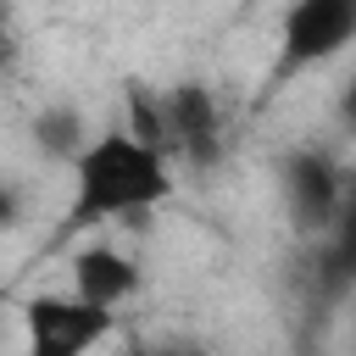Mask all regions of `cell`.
Segmentation results:
<instances>
[{"instance_id": "cell-8", "label": "cell", "mask_w": 356, "mask_h": 356, "mask_svg": "<svg viewBox=\"0 0 356 356\" xmlns=\"http://www.w3.org/2000/svg\"><path fill=\"white\" fill-rule=\"evenodd\" d=\"M28 134H33V145H39L50 161H67V167H72V161L83 156V145L95 139V134H89V122H83V111H78V106H67V100L44 106V111L28 122Z\"/></svg>"}, {"instance_id": "cell-6", "label": "cell", "mask_w": 356, "mask_h": 356, "mask_svg": "<svg viewBox=\"0 0 356 356\" xmlns=\"http://www.w3.org/2000/svg\"><path fill=\"white\" fill-rule=\"evenodd\" d=\"M139 261L128 256V250H117V245H83L78 256H72V278H67V289L78 295V300H89V306H106V312H117L122 300H134L139 295Z\"/></svg>"}, {"instance_id": "cell-7", "label": "cell", "mask_w": 356, "mask_h": 356, "mask_svg": "<svg viewBox=\"0 0 356 356\" xmlns=\"http://www.w3.org/2000/svg\"><path fill=\"white\" fill-rule=\"evenodd\" d=\"M317 284L328 289V295H345V289H356V178L345 184V200H339V217H334V228L323 234V245H317Z\"/></svg>"}, {"instance_id": "cell-11", "label": "cell", "mask_w": 356, "mask_h": 356, "mask_svg": "<svg viewBox=\"0 0 356 356\" xmlns=\"http://www.w3.org/2000/svg\"><path fill=\"white\" fill-rule=\"evenodd\" d=\"M22 222V189L11 178H0V234H11Z\"/></svg>"}, {"instance_id": "cell-12", "label": "cell", "mask_w": 356, "mask_h": 356, "mask_svg": "<svg viewBox=\"0 0 356 356\" xmlns=\"http://www.w3.org/2000/svg\"><path fill=\"white\" fill-rule=\"evenodd\" d=\"M334 117H339V128H345V134H356V78L339 89V106H334Z\"/></svg>"}, {"instance_id": "cell-4", "label": "cell", "mask_w": 356, "mask_h": 356, "mask_svg": "<svg viewBox=\"0 0 356 356\" xmlns=\"http://www.w3.org/2000/svg\"><path fill=\"white\" fill-rule=\"evenodd\" d=\"M117 328V312L78 300L72 289H44L22 300V356H89Z\"/></svg>"}, {"instance_id": "cell-13", "label": "cell", "mask_w": 356, "mask_h": 356, "mask_svg": "<svg viewBox=\"0 0 356 356\" xmlns=\"http://www.w3.org/2000/svg\"><path fill=\"white\" fill-rule=\"evenodd\" d=\"M134 356H200V350H189V345H145Z\"/></svg>"}, {"instance_id": "cell-2", "label": "cell", "mask_w": 356, "mask_h": 356, "mask_svg": "<svg viewBox=\"0 0 356 356\" xmlns=\"http://www.w3.org/2000/svg\"><path fill=\"white\" fill-rule=\"evenodd\" d=\"M356 44V0H289L278 17V56L267 72V95H278L289 78L328 67Z\"/></svg>"}, {"instance_id": "cell-1", "label": "cell", "mask_w": 356, "mask_h": 356, "mask_svg": "<svg viewBox=\"0 0 356 356\" xmlns=\"http://www.w3.org/2000/svg\"><path fill=\"white\" fill-rule=\"evenodd\" d=\"M67 172H72V200H67L61 234H78V228H95V222L145 217L161 200H172V189H178L172 156L145 145L128 128H100Z\"/></svg>"}, {"instance_id": "cell-10", "label": "cell", "mask_w": 356, "mask_h": 356, "mask_svg": "<svg viewBox=\"0 0 356 356\" xmlns=\"http://www.w3.org/2000/svg\"><path fill=\"white\" fill-rule=\"evenodd\" d=\"M22 61V28H17V11L0 0V72H11Z\"/></svg>"}, {"instance_id": "cell-3", "label": "cell", "mask_w": 356, "mask_h": 356, "mask_svg": "<svg viewBox=\"0 0 356 356\" xmlns=\"http://www.w3.org/2000/svg\"><path fill=\"white\" fill-rule=\"evenodd\" d=\"M161 139H167V156L189 172H211L228 156V128L211 83L178 78L161 89Z\"/></svg>"}, {"instance_id": "cell-5", "label": "cell", "mask_w": 356, "mask_h": 356, "mask_svg": "<svg viewBox=\"0 0 356 356\" xmlns=\"http://www.w3.org/2000/svg\"><path fill=\"white\" fill-rule=\"evenodd\" d=\"M345 184H350V172L334 161V150H323V145H295V150L278 161V195H284L289 228H295L300 239L328 234L334 217H339Z\"/></svg>"}, {"instance_id": "cell-9", "label": "cell", "mask_w": 356, "mask_h": 356, "mask_svg": "<svg viewBox=\"0 0 356 356\" xmlns=\"http://www.w3.org/2000/svg\"><path fill=\"white\" fill-rule=\"evenodd\" d=\"M122 106H128V134H139L145 145H156V150H167V139H161V89H150V83H122Z\"/></svg>"}]
</instances>
